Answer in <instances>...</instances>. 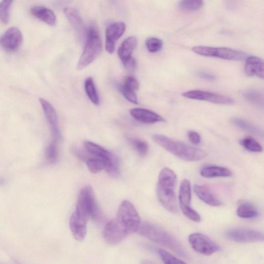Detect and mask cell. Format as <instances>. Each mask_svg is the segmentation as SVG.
<instances>
[{
	"label": "cell",
	"mask_w": 264,
	"mask_h": 264,
	"mask_svg": "<svg viewBox=\"0 0 264 264\" xmlns=\"http://www.w3.org/2000/svg\"><path fill=\"white\" fill-rule=\"evenodd\" d=\"M139 234L151 241L170 249L179 256L188 258L189 255L181 243L162 228L151 223L141 224Z\"/></svg>",
	"instance_id": "cell-1"
},
{
	"label": "cell",
	"mask_w": 264,
	"mask_h": 264,
	"mask_svg": "<svg viewBox=\"0 0 264 264\" xmlns=\"http://www.w3.org/2000/svg\"><path fill=\"white\" fill-rule=\"evenodd\" d=\"M177 183V177L171 169L163 168L159 175L157 184V195L161 205L168 211L178 212L175 188Z\"/></svg>",
	"instance_id": "cell-2"
},
{
	"label": "cell",
	"mask_w": 264,
	"mask_h": 264,
	"mask_svg": "<svg viewBox=\"0 0 264 264\" xmlns=\"http://www.w3.org/2000/svg\"><path fill=\"white\" fill-rule=\"evenodd\" d=\"M153 140L167 151L185 161H200L207 157V153L204 150L189 146L162 135H155L153 136Z\"/></svg>",
	"instance_id": "cell-3"
},
{
	"label": "cell",
	"mask_w": 264,
	"mask_h": 264,
	"mask_svg": "<svg viewBox=\"0 0 264 264\" xmlns=\"http://www.w3.org/2000/svg\"><path fill=\"white\" fill-rule=\"evenodd\" d=\"M86 41L83 53L77 65V70H82L93 62L100 54L103 45L97 28L92 26L86 32Z\"/></svg>",
	"instance_id": "cell-4"
},
{
	"label": "cell",
	"mask_w": 264,
	"mask_h": 264,
	"mask_svg": "<svg viewBox=\"0 0 264 264\" xmlns=\"http://www.w3.org/2000/svg\"><path fill=\"white\" fill-rule=\"evenodd\" d=\"M81 219L88 222L90 218H97L99 216V209L92 187L85 186L80 191L75 212Z\"/></svg>",
	"instance_id": "cell-5"
},
{
	"label": "cell",
	"mask_w": 264,
	"mask_h": 264,
	"mask_svg": "<svg viewBox=\"0 0 264 264\" xmlns=\"http://www.w3.org/2000/svg\"><path fill=\"white\" fill-rule=\"evenodd\" d=\"M115 219L127 235L138 232L142 224L136 208L127 201L121 203Z\"/></svg>",
	"instance_id": "cell-6"
},
{
	"label": "cell",
	"mask_w": 264,
	"mask_h": 264,
	"mask_svg": "<svg viewBox=\"0 0 264 264\" xmlns=\"http://www.w3.org/2000/svg\"><path fill=\"white\" fill-rule=\"evenodd\" d=\"M192 50L196 54L202 56L216 57L225 60H243L247 57L246 53L229 48L196 46L193 47Z\"/></svg>",
	"instance_id": "cell-7"
},
{
	"label": "cell",
	"mask_w": 264,
	"mask_h": 264,
	"mask_svg": "<svg viewBox=\"0 0 264 264\" xmlns=\"http://www.w3.org/2000/svg\"><path fill=\"white\" fill-rule=\"evenodd\" d=\"M191 200V188L189 181L184 179L181 183L179 193L180 208L188 219L197 223L201 222L202 218L199 214L190 206Z\"/></svg>",
	"instance_id": "cell-8"
},
{
	"label": "cell",
	"mask_w": 264,
	"mask_h": 264,
	"mask_svg": "<svg viewBox=\"0 0 264 264\" xmlns=\"http://www.w3.org/2000/svg\"><path fill=\"white\" fill-rule=\"evenodd\" d=\"M188 241L194 251L205 255H211L221 249L220 246L209 237L200 233L191 234Z\"/></svg>",
	"instance_id": "cell-9"
},
{
	"label": "cell",
	"mask_w": 264,
	"mask_h": 264,
	"mask_svg": "<svg viewBox=\"0 0 264 264\" xmlns=\"http://www.w3.org/2000/svg\"><path fill=\"white\" fill-rule=\"evenodd\" d=\"M225 236L229 240L239 243L262 241L263 234L260 231L249 228H234L226 231Z\"/></svg>",
	"instance_id": "cell-10"
},
{
	"label": "cell",
	"mask_w": 264,
	"mask_h": 264,
	"mask_svg": "<svg viewBox=\"0 0 264 264\" xmlns=\"http://www.w3.org/2000/svg\"><path fill=\"white\" fill-rule=\"evenodd\" d=\"M182 95L188 99L205 101L218 104L232 105L234 103L232 99L226 96L203 91H188L184 93Z\"/></svg>",
	"instance_id": "cell-11"
},
{
	"label": "cell",
	"mask_w": 264,
	"mask_h": 264,
	"mask_svg": "<svg viewBox=\"0 0 264 264\" xmlns=\"http://www.w3.org/2000/svg\"><path fill=\"white\" fill-rule=\"evenodd\" d=\"M23 42V36L17 28L8 29L0 39V45L6 50L13 52L19 48Z\"/></svg>",
	"instance_id": "cell-12"
},
{
	"label": "cell",
	"mask_w": 264,
	"mask_h": 264,
	"mask_svg": "<svg viewBox=\"0 0 264 264\" xmlns=\"http://www.w3.org/2000/svg\"><path fill=\"white\" fill-rule=\"evenodd\" d=\"M103 236L107 243L114 245L121 242L128 235L114 218L106 225Z\"/></svg>",
	"instance_id": "cell-13"
},
{
	"label": "cell",
	"mask_w": 264,
	"mask_h": 264,
	"mask_svg": "<svg viewBox=\"0 0 264 264\" xmlns=\"http://www.w3.org/2000/svg\"><path fill=\"white\" fill-rule=\"evenodd\" d=\"M39 102L50 125L54 140L58 142L61 137L58 126V117L56 110L51 103L43 98H41L39 99Z\"/></svg>",
	"instance_id": "cell-14"
},
{
	"label": "cell",
	"mask_w": 264,
	"mask_h": 264,
	"mask_svg": "<svg viewBox=\"0 0 264 264\" xmlns=\"http://www.w3.org/2000/svg\"><path fill=\"white\" fill-rule=\"evenodd\" d=\"M126 27L123 23H116L109 26L106 29L105 49L109 54L115 51V42L124 34Z\"/></svg>",
	"instance_id": "cell-15"
},
{
	"label": "cell",
	"mask_w": 264,
	"mask_h": 264,
	"mask_svg": "<svg viewBox=\"0 0 264 264\" xmlns=\"http://www.w3.org/2000/svg\"><path fill=\"white\" fill-rule=\"evenodd\" d=\"M263 61L255 56L246 57L245 66V73L250 77L256 76L263 79L264 78Z\"/></svg>",
	"instance_id": "cell-16"
},
{
	"label": "cell",
	"mask_w": 264,
	"mask_h": 264,
	"mask_svg": "<svg viewBox=\"0 0 264 264\" xmlns=\"http://www.w3.org/2000/svg\"><path fill=\"white\" fill-rule=\"evenodd\" d=\"M130 114L138 121L146 124H153L165 121L164 118L159 114L144 108L131 109L130 110Z\"/></svg>",
	"instance_id": "cell-17"
},
{
	"label": "cell",
	"mask_w": 264,
	"mask_h": 264,
	"mask_svg": "<svg viewBox=\"0 0 264 264\" xmlns=\"http://www.w3.org/2000/svg\"><path fill=\"white\" fill-rule=\"evenodd\" d=\"M194 191L202 201L210 206L217 207L222 205V202L218 199L208 186L195 185Z\"/></svg>",
	"instance_id": "cell-18"
},
{
	"label": "cell",
	"mask_w": 264,
	"mask_h": 264,
	"mask_svg": "<svg viewBox=\"0 0 264 264\" xmlns=\"http://www.w3.org/2000/svg\"><path fill=\"white\" fill-rule=\"evenodd\" d=\"M87 222L81 219L74 212L70 219V228L74 238L78 241H82L87 235Z\"/></svg>",
	"instance_id": "cell-19"
},
{
	"label": "cell",
	"mask_w": 264,
	"mask_h": 264,
	"mask_svg": "<svg viewBox=\"0 0 264 264\" xmlns=\"http://www.w3.org/2000/svg\"><path fill=\"white\" fill-rule=\"evenodd\" d=\"M63 13L70 23L81 36L85 35V29L83 21L77 10L73 8H66Z\"/></svg>",
	"instance_id": "cell-20"
},
{
	"label": "cell",
	"mask_w": 264,
	"mask_h": 264,
	"mask_svg": "<svg viewBox=\"0 0 264 264\" xmlns=\"http://www.w3.org/2000/svg\"><path fill=\"white\" fill-rule=\"evenodd\" d=\"M32 14L50 26H54L56 24V17L51 10L41 6H36L31 10Z\"/></svg>",
	"instance_id": "cell-21"
},
{
	"label": "cell",
	"mask_w": 264,
	"mask_h": 264,
	"mask_svg": "<svg viewBox=\"0 0 264 264\" xmlns=\"http://www.w3.org/2000/svg\"><path fill=\"white\" fill-rule=\"evenodd\" d=\"M138 40L135 36H130L125 39L118 51V56L122 62L130 57L137 46Z\"/></svg>",
	"instance_id": "cell-22"
},
{
	"label": "cell",
	"mask_w": 264,
	"mask_h": 264,
	"mask_svg": "<svg viewBox=\"0 0 264 264\" xmlns=\"http://www.w3.org/2000/svg\"><path fill=\"white\" fill-rule=\"evenodd\" d=\"M201 174L206 178L230 177L232 172L229 169L218 166L209 165L204 167L201 170Z\"/></svg>",
	"instance_id": "cell-23"
},
{
	"label": "cell",
	"mask_w": 264,
	"mask_h": 264,
	"mask_svg": "<svg viewBox=\"0 0 264 264\" xmlns=\"http://www.w3.org/2000/svg\"><path fill=\"white\" fill-rule=\"evenodd\" d=\"M237 215L244 219H253L258 217V211L254 205L250 203L241 204L237 209Z\"/></svg>",
	"instance_id": "cell-24"
},
{
	"label": "cell",
	"mask_w": 264,
	"mask_h": 264,
	"mask_svg": "<svg viewBox=\"0 0 264 264\" xmlns=\"http://www.w3.org/2000/svg\"><path fill=\"white\" fill-rule=\"evenodd\" d=\"M231 122L233 125L250 134L260 137H263L262 131L245 120L233 118L231 120Z\"/></svg>",
	"instance_id": "cell-25"
},
{
	"label": "cell",
	"mask_w": 264,
	"mask_h": 264,
	"mask_svg": "<svg viewBox=\"0 0 264 264\" xmlns=\"http://www.w3.org/2000/svg\"><path fill=\"white\" fill-rule=\"evenodd\" d=\"M84 147L91 155L102 159H107L114 156L111 152L91 142H85Z\"/></svg>",
	"instance_id": "cell-26"
},
{
	"label": "cell",
	"mask_w": 264,
	"mask_h": 264,
	"mask_svg": "<svg viewBox=\"0 0 264 264\" xmlns=\"http://www.w3.org/2000/svg\"><path fill=\"white\" fill-rule=\"evenodd\" d=\"M104 159L95 157L90 153L85 161L89 169L94 174L98 173L104 169Z\"/></svg>",
	"instance_id": "cell-27"
},
{
	"label": "cell",
	"mask_w": 264,
	"mask_h": 264,
	"mask_svg": "<svg viewBox=\"0 0 264 264\" xmlns=\"http://www.w3.org/2000/svg\"><path fill=\"white\" fill-rule=\"evenodd\" d=\"M59 157L58 141L53 140L46 148L45 151L46 160L50 164H55L58 161Z\"/></svg>",
	"instance_id": "cell-28"
},
{
	"label": "cell",
	"mask_w": 264,
	"mask_h": 264,
	"mask_svg": "<svg viewBox=\"0 0 264 264\" xmlns=\"http://www.w3.org/2000/svg\"><path fill=\"white\" fill-rule=\"evenodd\" d=\"M203 4V0H181L179 7L182 11L191 12L201 9Z\"/></svg>",
	"instance_id": "cell-29"
},
{
	"label": "cell",
	"mask_w": 264,
	"mask_h": 264,
	"mask_svg": "<svg viewBox=\"0 0 264 264\" xmlns=\"http://www.w3.org/2000/svg\"><path fill=\"white\" fill-rule=\"evenodd\" d=\"M85 90L91 102L95 105H98L100 102L92 78H89L86 80L85 82Z\"/></svg>",
	"instance_id": "cell-30"
},
{
	"label": "cell",
	"mask_w": 264,
	"mask_h": 264,
	"mask_svg": "<svg viewBox=\"0 0 264 264\" xmlns=\"http://www.w3.org/2000/svg\"><path fill=\"white\" fill-rule=\"evenodd\" d=\"M239 143L246 150L253 152H261L262 147L261 145L252 137H247L239 141Z\"/></svg>",
	"instance_id": "cell-31"
},
{
	"label": "cell",
	"mask_w": 264,
	"mask_h": 264,
	"mask_svg": "<svg viewBox=\"0 0 264 264\" xmlns=\"http://www.w3.org/2000/svg\"><path fill=\"white\" fill-rule=\"evenodd\" d=\"M14 0H3L0 3V21L7 25L10 19V11Z\"/></svg>",
	"instance_id": "cell-32"
},
{
	"label": "cell",
	"mask_w": 264,
	"mask_h": 264,
	"mask_svg": "<svg viewBox=\"0 0 264 264\" xmlns=\"http://www.w3.org/2000/svg\"><path fill=\"white\" fill-rule=\"evenodd\" d=\"M129 142L141 156L147 155L149 151V145L147 142L138 139H130Z\"/></svg>",
	"instance_id": "cell-33"
},
{
	"label": "cell",
	"mask_w": 264,
	"mask_h": 264,
	"mask_svg": "<svg viewBox=\"0 0 264 264\" xmlns=\"http://www.w3.org/2000/svg\"><path fill=\"white\" fill-rule=\"evenodd\" d=\"M245 99L251 103L258 106H263V98L261 93L254 90H250L244 94Z\"/></svg>",
	"instance_id": "cell-34"
},
{
	"label": "cell",
	"mask_w": 264,
	"mask_h": 264,
	"mask_svg": "<svg viewBox=\"0 0 264 264\" xmlns=\"http://www.w3.org/2000/svg\"><path fill=\"white\" fill-rule=\"evenodd\" d=\"M158 254L165 263H185L186 262L181 259L173 256L170 253L163 249H159L158 250Z\"/></svg>",
	"instance_id": "cell-35"
},
{
	"label": "cell",
	"mask_w": 264,
	"mask_h": 264,
	"mask_svg": "<svg viewBox=\"0 0 264 264\" xmlns=\"http://www.w3.org/2000/svg\"><path fill=\"white\" fill-rule=\"evenodd\" d=\"M146 45L148 50L152 53L160 51L163 46L162 40L156 37L148 38L146 42Z\"/></svg>",
	"instance_id": "cell-36"
},
{
	"label": "cell",
	"mask_w": 264,
	"mask_h": 264,
	"mask_svg": "<svg viewBox=\"0 0 264 264\" xmlns=\"http://www.w3.org/2000/svg\"><path fill=\"white\" fill-rule=\"evenodd\" d=\"M122 94L125 98L129 102L138 104L139 103L137 96L134 91H131L124 87L123 85L120 88Z\"/></svg>",
	"instance_id": "cell-37"
},
{
	"label": "cell",
	"mask_w": 264,
	"mask_h": 264,
	"mask_svg": "<svg viewBox=\"0 0 264 264\" xmlns=\"http://www.w3.org/2000/svg\"><path fill=\"white\" fill-rule=\"evenodd\" d=\"M126 88L131 91L137 90L139 87V83L138 80L134 77H126L123 85Z\"/></svg>",
	"instance_id": "cell-38"
},
{
	"label": "cell",
	"mask_w": 264,
	"mask_h": 264,
	"mask_svg": "<svg viewBox=\"0 0 264 264\" xmlns=\"http://www.w3.org/2000/svg\"><path fill=\"white\" fill-rule=\"evenodd\" d=\"M122 63L125 69L128 72H134L137 68V61L133 57H130Z\"/></svg>",
	"instance_id": "cell-39"
},
{
	"label": "cell",
	"mask_w": 264,
	"mask_h": 264,
	"mask_svg": "<svg viewBox=\"0 0 264 264\" xmlns=\"http://www.w3.org/2000/svg\"><path fill=\"white\" fill-rule=\"evenodd\" d=\"M188 138L190 142L195 145L200 144L201 142V137L197 132L190 130L188 133Z\"/></svg>",
	"instance_id": "cell-40"
},
{
	"label": "cell",
	"mask_w": 264,
	"mask_h": 264,
	"mask_svg": "<svg viewBox=\"0 0 264 264\" xmlns=\"http://www.w3.org/2000/svg\"><path fill=\"white\" fill-rule=\"evenodd\" d=\"M197 75L199 76L200 77L207 80L212 81L215 80V77L214 76L207 73L199 72L197 73Z\"/></svg>",
	"instance_id": "cell-41"
}]
</instances>
